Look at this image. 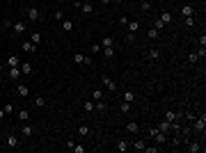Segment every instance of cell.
Returning a JSON list of instances; mask_svg holds the SVG:
<instances>
[{
    "label": "cell",
    "mask_w": 206,
    "mask_h": 153,
    "mask_svg": "<svg viewBox=\"0 0 206 153\" xmlns=\"http://www.w3.org/2000/svg\"><path fill=\"white\" fill-rule=\"evenodd\" d=\"M204 128H206V114H201V117L199 119H192V133H197V135H199V133H204Z\"/></svg>",
    "instance_id": "1"
},
{
    "label": "cell",
    "mask_w": 206,
    "mask_h": 153,
    "mask_svg": "<svg viewBox=\"0 0 206 153\" xmlns=\"http://www.w3.org/2000/svg\"><path fill=\"white\" fill-rule=\"evenodd\" d=\"M25 16H28V21H41V11L37 7H28Z\"/></svg>",
    "instance_id": "2"
},
{
    "label": "cell",
    "mask_w": 206,
    "mask_h": 153,
    "mask_svg": "<svg viewBox=\"0 0 206 153\" xmlns=\"http://www.w3.org/2000/svg\"><path fill=\"white\" fill-rule=\"evenodd\" d=\"M101 82H103V87H105L108 92H117V85H115V82L110 80L108 76H103V78H101Z\"/></svg>",
    "instance_id": "3"
},
{
    "label": "cell",
    "mask_w": 206,
    "mask_h": 153,
    "mask_svg": "<svg viewBox=\"0 0 206 153\" xmlns=\"http://www.w3.org/2000/svg\"><path fill=\"white\" fill-rule=\"evenodd\" d=\"M185 148H188L190 153H199V151H204V146H201L199 142H188V144H185Z\"/></svg>",
    "instance_id": "4"
},
{
    "label": "cell",
    "mask_w": 206,
    "mask_h": 153,
    "mask_svg": "<svg viewBox=\"0 0 206 153\" xmlns=\"http://www.w3.org/2000/svg\"><path fill=\"white\" fill-rule=\"evenodd\" d=\"M158 130H160V133H165V135H167V133H172V121H167V119H163V123L158 126Z\"/></svg>",
    "instance_id": "5"
},
{
    "label": "cell",
    "mask_w": 206,
    "mask_h": 153,
    "mask_svg": "<svg viewBox=\"0 0 206 153\" xmlns=\"http://www.w3.org/2000/svg\"><path fill=\"white\" fill-rule=\"evenodd\" d=\"M7 76H9V80H18L21 69H18V67H9V73H7Z\"/></svg>",
    "instance_id": "6"
},
{
    "label": "cell",
    "mask_w": 206,
    "mask_h": 153,
    "mask_svg": "<svg viewBox=\"0 0 206 153\" xmlns=\"http://www.w3.org/2000/svg\"><path fill=\"white\" fill-rule=\"evenodd\" d=\"M12 30H14L16 34H23V32H25V23H23V21H18V23H14V25H12Z\"/></svg>",
    "instance_id": "7"
},
{
    "label": "cell",
    "mask_w": 206,
    "mask_h": 153,
    "mask_svg": "<svg viewBox=\"0 0 206 153\" xmlns=\"http://www.w3.org/2000/svg\"><path fill=\"white\" fill-rule=\"evenodd\" d=\"M21 135H23V137H30V135H32V126H30L28 121L21 126Z\"/></svg>",
    "instance_id": "8"
},
{
    "label": "cell",
    "mask_w": 206,
    "mask_h": 153,
    "mask_svg": "<svg viewBox=\"0 0 206 153\" xmlns=\"http://www.w3.org/2000/svg\"><path fill=\"white\" fill-rule=\"evenodd\" d=\"M183 114H176V112H172V110H165V119L167 121H176V119H181Z\"/></svg>",
    "instance_id": "9"
},
{
    "label": "cell",
    "mask_w": 206,
    "mask_h": 153,
    "mask_svg": "<svg viewBox=\"0 0 206 153\" xmlns=\"http://www.w3.org/2000/svg\"><path fill=\"white\" fill-rule=\"evenodd\" d=\"M144 146H147V142H144L142 137H140L135 144H131V148H133V151H144Z\"/></svg>",
    "instance_id": "10"
},
{
    "label": "cell",
    "mask_w": 206,
    "mask_h": 153,
    "mask_svg": "<svg viewBox=\"0 0 206 153\" xmlns=\"http://www.w3.org/2000/svg\"><path fill=\"white\" fill-rule=\"evenodd\" d=\"M80 11H82V14H94V5H92V2H82Z\"/></svg>",
    "instance_id": "11"
},
{
    "label": "cell",
    "mask_w": 206,
    "mask_h": 153,
    "mask_svg": "<svg viewBox=\"0 0 206 153\" xmlns=\"http://www.w3.org/2000/svg\"><path fill=\"white\" fill-rule=\"evenodd\" d=\"M147 57H149V60H158L160 50H158V48H149V50H147Z\"/></svg>",
    "instance_id": "12"
},
{
    "label": "cell",
    "mask_w": 206,
    "mask_h": 153,
    "mask_svg": "<svg viewBox=\"0 0 206 153\" xmlns=\"http://www.w3.org/2000/svg\"><path fill=\"white\" fill-rule=\"evenodd\" d=\"M62 30H64V32H71L73 30V21L64 18V21H62Z\"/></svg>",
    "instance_id": "13"
},
{
    "label": "cell",
    "mask_w": 206,
    "mask_h": 153,
    "mask_svg": "<svg viewBox=\"0 0 206 153\" xmlns=\"http://www.w3.org/2000/svg\"><path fill=\"white\" fill-rule=\"evenodd\" d=\"M112 44H115V39H112V37H103L101 48H112Z\"/></svg>",
    "instance_id": "14"
},
{
    "label": "cell",
    "mask_w": 206,
    "mask_h": 153,
    "mask_svg": "<svg viewBox=\"0 0 206 153\" xmlns=\"http://www.w3.org/2000/svg\"><path fill=\"white\" fill-rule=\"evenodd\" d=\"M18 119H21L23 123L30 121V112H28V110H21V107H18Z\"/></svg>",
    "instance_id": "15"
},
{
    "label": "cell",
    "mask_w": 206,
    "mask_h": 153,
    "mask_svg": "<svg viewBox=\"0 0 206 153\" xmlns=\"http://www.w3.org/2000/svg\"><path fill=\"white\" fill-rule=\"evenodd\" d=\"M181 14H183L185 18H188V16H192V14H195V9H192L190 5H183V7H181Z\"/></svg>",
    "instance_id": "16"
},
{
    "label": "cell",
    "mask_w": 206,
    "mask_h": 153,
    "mask_svg": "<svg viewBox=\"0 0 206 153\" xmlns=\"http://www.w3.org/2000/svg\"><path fill=\"white\" fill-rule=\"evenodd\" d=\"M126 130H128V133H138V130H140V126H138V123H135V121H128V123H126Z\"/></svg>",
    "instance_id": "17"
},
{
    "label": "cell",
    "mask_w": 206,
    "mask_h": 153,
    "mask_svg": "<svg viewBox=\"0 0 206 153\" xmlns=\"http://www.w3.org/2000/svg\"><path fill=\"white\" fill-rule=\"evenodd\" d=\"M160 21H163L165 25H167V23H172L174 18H172V14H170V11H163V14H160Z\"/></svg>",
    "instance_id": "18"
},
{
    "label": "cell",
    "mask_w": 206,
    "mask_h": 153,
    "mask_svg": "<svg viewBox=\"0 0 206 153\" xmlns=\"http://www.w3.org/2000/svg\"><path fill=\"white\" fill-rule=\"evenodd\" d=\"M7 146H18V137L16 135H7Z\"/></svg>",
    "instance_id": "19"
},
{
    "label": "cell",
    "mask_w": 206,
    "mask_h": 153,
    "mask_svg": "<svg viewBox=\"0 0 206 153\" xmlns=\"http://www.w3.org/2000/svg\"><path fill=\"white\" fill-rule=\"evenodd\" d=\"M23 50H25V53H35V50H37V46L32 44V41H25V44H23Z\"/></svg>",
    "instance_id": "20"
},
{
    "label": "cell",
    "mask_w": 206,
    "mask_h": 153,
    "mask_svg": "<svg viewBox=\"0 0 206 153\" xmlns=\"http://www.w3.org/2000/svg\"><path fill=\"white\" fill-rule=\"evenodd\" d=\"M30 41L35 44V46H39V44H41V34H39V32H32V34H30Z\"/></svg>",
    "instance_id": "21"
},
{
    "label": "cell",
    "mask_w": 206,
    "mask_h": 153,
    "mask_svg": "<svg viewBox=\"0 0 206 153\" xmlns=\"http://www.w3.org/2000/svg\"><path fill=\"white\" fill-rule=\"evenodd\" d=\"M138 30H140V23H138V21H128V32H133V34H135Z\"/></svg>",
    "instance_id": "22"
},
{
    "label": "cell",
    "mask_w": 206,
    "mask_h": 153,
    "mask_svg": "<svg viewBox=\"0 0 206 153\" xmlns=\"http://www.w3.org/2000/svg\"><path fill=\"white\" fill-rule=\"evenodd\" d=\"M16 92H18V96H28V94H30V89H28L25 85H18V87H16Z\"/></svg>",
    "instance_id": "23"
},
{
    "label": "cell",
    "mask_w": 206,
    "mask_h": 153,
    "mask_svg": "<svg viewBox=\"0 0 206 153\" xmlns=\"http://www.w3.org/2000/svg\"><path fill=\"white\" fill-rule=\"evenodd\" d=\"M7 67H18V57L9 55V57H7Z\"/></svg>",
    "instance_id": "24"
},
{
    "label": "cell",
    "mask_w": 206,
    "mask_h": 153,
    "mask_svg": "<svg viewBox=\"0 0 206 153\" xmlns=\"http://www.w3.org/2000/svg\"><path fill=\"white\" fill-rule=\"evenodd\" d=\"M21 73H32V64L30 62H23V64H21Z\"/></svg>",
    "instance_id": "25"
},
{
    "label": "cell",
    "mask_w": 206,
    "mask_h": 153,
    "mask_svg": "<svg viewBox=\"0 0 206 153\" xmlns=\"http://www.w3.org/2000/svg\"><path fill=\"white\" fill-rule=\"evenodd\" d=\"M82 110L85 112H94V101H85L82 103Z\"/></svg>",
    "instance_id": "26"
},
{
    "label": "cell",
    "mask_w": 206,
    "mask_h": 153,
    "mask_svg": "<svg viewBox=\"0 0 206 153\" xmlns=\"http://www.w3.org/2000/svg\"><path fill=\"white\" fill-rule=\"evenodd\" d=\"M128 146H131V144L126 142V139H119V142H117V151H126Z\"/></svg>",
    "instance_id": "27"
},
{
    "label": "cell",
    "mask_w": 206,
    "mask_h": 153,
    "mask_svg": "<svg viewBox=\"0 0 206 153\" xmlns=\"http://www.w3.org/2000/svg\"><path fill=\"white\" fill-rule=\"evenodd\" d=\"M124 101H126V103H133L135 101V94L133 92H124Z\"/></svg>",
    "instance_id": "28"
},
{
    "label": "cell",
    "mask_w": 206,
    "mask_h": 153,
    "mask_svg": "<svg viewBox=\"0 0 206 153\" xmlns=\"http://www.w3.org/2000/svg\"><path fill=\"white\" fill-rule=\"evenodd\" d=\"M35 105L37 107H46V98H44V96H37L35 98Z\"/></svg>",
    "instance_id": "29"
},
{
    "label": "cell",
    "mask_w": 206,
    "mask_h": 153,
    "mask_svg": "<svg viewBox=\"0 0 206 153\" xmlns=\"http://www.w3.org/2000/svg\"><path fill=\"white\" fill-rule=\"evenodd\" d=\"M101 98H103V92L101 89H94L92 92V101H101Z\"/></svg>",
    "instance_id": "30"
},
{
    "label": "cell",
    "mask_w": 206,
    "mask_h": 153,
    "mask_svg": "<svg viewBox=\"0 0 206 153\" xmlns=\"http://www.w3.org/2000/svg\"><path fill=\"white\" fill-rule=\"evenodd\" d=\"M188 62H190V64L199 62V53H190V55H188Z\"/></svg>",
    "instance_id": "31"
},
{
    "label": "cell",
    "mask_w": 206,
    "mask_h": 153,
    "mask_svg": "<svg viewBox=\"0 0 206 153\" xmlns=\"http://www.w3.org/2000/svg\"><path fill=\"white\" fill-rule=\"evenodd\" d=\"M73 62H76V64H82V62H85V55H82V53H76V55H73Z\"/></svg>",
    "instance_id": "32"
},
{
    "label": "cell",
    "mask_w": 206,
    "mask_h": 153,
    "mask_svg": "<svg viewBox=\"0 0 206 153\" xmlns=\"http://www.w3.org/2000/svg\"><path fill=\"white\" fill-rule=\"evenodd\" d=\"M78 133H80L82 137H87V135H89V126H80V128H78Z\"/></svg>",
    "instance_id": "33"
},
{
    "label": "cell",
    "mask_w": 206,
    "mask_h": 153,
    "mask_svg": "<svg viewBox=\"0 0 206 153\" xmlns=\"http://www.w3.org/2000/svg\"><path fill=\"white\" fill-rule=\"evenodd\" d=\"M128 110H131V103H126V101H124L121 105H119V112H128Z\"/></svg>",
    "instance_id": "34"
},
{
    "label": "cell",
    "mask_w": 206,
    "mask_h": 153,
    "mask_svg": "<svg viewBox=\"0 0 206 153\" xmlns=\"http://www.w3.org/2000/svg\"><path fill=\"white\" fill-rule=\"evenodd\" d=\"M140 7H142V11H149L151 9V2H149V0H142V5H140Z\"/></svg>",
    "instance_id": "35"
},
{
    "label": "cell",
    "mask_w": 206,
    "mask_h": 153,
    "mask_svg": "<svg viewBox=\"0 0 206 153\" xmlns=\"http://www.w3.org/2000/svg\"><path fill=\"white\" fill-rule=\"evenodd\" d=\"M103 55L110 60V57H115V50H112V48H103Z\"/></svg>",
    "instance_id": "36"
},
{
    "label": "cell",
    "mask_w": 206,
    "mask_h": 153,
    "mask_svg": "<svg viewBox=\"0 0 206 153\" xmlns=\"http://www.w3.org/2000/svg\"><path fill=\"white\" fill-rule=\"evenodd\" d=\"M147 37H149V39H156V37H158V30H156V28H151V30L147 32Z\"/></svg>",
    "instance_id": "37"
},
{
    "label": "cell",
    "mask_w": 206,
    "mask_h": 153,
    "mask_svg": "<svg viewBox=\"0 0 206 153\" xmlns=\"http://www.w3.org/2000/svg\"><path fill=\"white\" fill-rule=\"evenodd\" d=\"M144 151H147V153H158L160 146H144Z\"/></svg>",
    "instance_id": "38"
},
{
    "label": "cell",
    "mask_w": 206,
    "mask_h": 153,
    "mask_svg": "<svg viewBox=\"0 0 206 153\" xmlns=\"http://www.w3.org/2000/svg\"><path fill=\"white\" fill-rule=\"evenodd\" d=\"M2 110H5V114H12V112H14V105H12V103H7Z\"/></svg>",
    "instance_id": "39"
},
{
    "label": "cell",
    "mask_w": 206,
    "mask_h": 153,
    "mask_svg": "<svg viewBox=\"0 0 206 153\" xmlns=\"http://www.w3.org/2000/svg\"><path fill=\"white\" fill-rule=\"evenodd\" d=\"M71 151H73V153H85V146H78V144H73Z\"/></svg>",
    "instance_id": "40"
},
{
    "label": "cell",
    "mask_w": 206,
    "mask_h": 153,
    "mask_svg": "<svg viewBox=\"0 0 206 153\" xmlns=\"http://www.w3.org/2000/svg\"><path fill=\"white\" fill-rule=\"evenodd\" d=\"M55 21H64V11H62V9L55 11Z\"/></svg>",
    "instance_id": "41"
},
{
    "label": "cell",
    "mask_w": 206,
    "mask_h": 153,
    "mask_svg": "<svg viewBox=\"0 0 206 153\" xmlns=\"http://www.w3.org/2000/svg\"><path fill=\"white\" fill-rule=\"evenodd\" d=\"M185 25H188V28H195V18H192V16H188V18H185Z\"/></svg>",
    "instance_id": "42"
},
{
    "label": "cell",
    "mask_w": 206,
    "mask_h": 153,
    "mask_svg": "<svg viewBox=\"0 0 206 153\" xmlns=\"http://www.w3.org/2000/svg\"><path fill=\"white\" fill-rule=\"evenodd\" d=\"M154 28H156V30H158V32H160V30H163V28H165V23H163V21H160V18H158V21H156V25H154Z\"/></svg>",
    "instance_id": "43"
},
{
    "label": "cell",
    "mask_w": 206,
    "mask_h": 153,
    "mask_svg": "<svg viewBox=\"0 0 206 153\" xmlns=\"http://www.w3.org/2000/svg\"><path fill=\"white\" fill-rule=\"evenodd\" d=\"M119 25H128V16H119Z\"/></svg>",
    "instance_id": "44"
},
{
    "label": "cell",
    "mask_w": 206,
    "mask_h": 153,
    "mask_svg": "<svg viewBox=\"0 0 206 153\" xmlns=\"http://www.w3.org/2000/svg\"><path fill=\"white\" fill-rule=\"evenodd\" d=\"M101 50H103L101 44H94V46H92V53H101Z\"/></svg>",
    "instance_id": "45"
},
{
    "label": "cell",
    "mask_w": 206,
    "mask_h": 153,
    "mask_svg": "<svg viewBox=\"0 0 206 153\" xmlns=\"http://www.w3.org/2000/svg\"><path fill=\"white\" fill-rule=\"evenodd\" d=\"M82 64H85V67H92V57L85 55V62H82Z\"/></svg>",
    "instance_id": "46"
},
{
    "label": "cell",
    "mask_w": 206,
    "mask_h": 153,
    "mask_svg": "<svg viewBox=\"0 0 206 153\" xmlns=\"http://www.w3.org/2000/svg\"><path fill=\"white\" fill-rule=\"evenodd\" d=\"M2 25H5V28H12L14 23H12V18H5V21H2Z\"/></svg>",
    "instance_id": "47"
},
{
    "label": "cell",
    "mask_w": 206,
    "mask_h": 153,
    "mask_svg": "<svg viewBox=\"0 0 206 153\" xmlns=\"http://www.w3.org/2000/svg\"><path fill=\"white\" fill-rule=\"evenodd\" d=\"M126 41H128V44H133V41H135V34H133V32H128V37H126Z\"/></svg>",
    "instance_id": "48"
},
{
    "label": "cell",
    "mask_w": 206,
    "mask_h": 153,
    "mask_svg": "<svg viewBox=\"0 0 206 153\" xmlns=\"http://www.w3.org/2000/svg\"><path fill=\"white\" fill-rule=\"evenodd\" d=\"M0 119H5V110L2 107H0Z\"/></svg>",
    "instance_id": "49"
},
{
    "label": "cell",
    "mask_w": 206,
    "mask_h": 153,
    "mask_svg": "<svg viewBox=\"0 0 206 153\" xmlns=\"http://www.w3.org/2000/svg\"><path fill=\"white\" fill-rule=\"evenodd\" d=\"M108 2H110V0H101V5H108Z\"/></svg>",
    "instance_id": "50"
},
{
    "label": "cell",
    "mask_w": 206,
    "mask_h": 153,
    "mask_svg": "<svg viewBox=\"0 0 206 153\" xmlns=\"http://www.w3.org/2000/svg\"><path fill=\"white\" fill-rule=\"evenodd\" d=\"M82 2H92V0H82Z\"/></svg>",
    "instance_id": "51"
},
{
    "label": "cell",
    "mask_w": 206,
    "mask_h": 153,
    "mask_svg": "<svg viewBox=\"0 0 206 153\" xmlns=\"http://www.w3.org/2000/svg\"><path fill=\"white\" fill-rule=\"evenodd\" d=\"M57 2H67V0H57Z\"/></svg>",
    "instance_id": "52"
},
{
    "label": "cell",
    "mask_w": 206,
    "mask_h": 153,
    "mask_svg": "<svg viewBox=\"0 0 206 153\" xmlns=\"http://www.w3.org/2000/svg\"><path fill=\"white\" fill-rule=\"evenodd\" d=\"M0 73H2V64H0Z\"/></svg>",
    "instance_id": "53"
},
{
    "label": "cell",
    "mask_w": 206,
    "mask_h": 153,
    "mask_svg": "<svg viewBox=\"0 0 206 153\" xmlns=\"http://www.w3.org/2000/svg\"><path fill=\"white\" fill-rule=\"evenodd\" d=\"M115 2H124V0H115Z\"/></svg>",
    "instance_id": "54"
}]
</instances>
